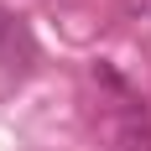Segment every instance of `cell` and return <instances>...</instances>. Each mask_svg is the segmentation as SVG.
<instances>
[{
	"mask_svg": "<svg viewBox=\"0 0 151 151\" xmlns=\"http://www.w3.org/2000/svg\"><path fill=\"white\" fill-rule=\"evenodd\" d=\"M115 146H120V151H151V120H146V115H120Z\"/></svg>",
	"mask_w": 151,
	"mask_h": 151,
	"instance_id": "obj_1",
	"label": "cell"
}]
</instances>
